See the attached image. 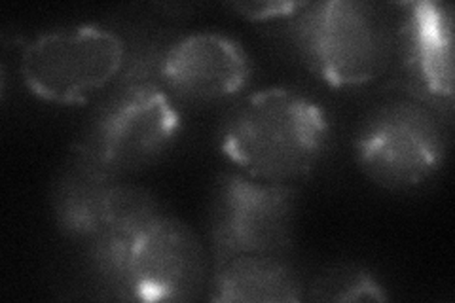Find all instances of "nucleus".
I'll list each match as a JSON object with an SVG mask.
<instances>
[{"mask_svg":"<svg viewBox=\"0 0 455 303\" xmlns=\"http://www.w3.org/2000/svg\"><path fill=\"white\" fill-rule=\"evenodd\" d=\"M331 142L323 107L307 95L269 88L232 110L220 132V150L243 175L275 184L306 179Z\"/></svg>","mask_w":455,"mask_h":303,"instance_id":"f257e3e1","label":"nucleus"},{"mask_svg":"<svg viewBox=\"0 0 455 303\" xmlns=\"http://www.w3.org/2000/svg\"><path fill=\"white\" fill-rule=\"evenodd\" d=\"M180 132L175 97L160 82H133L95 118L76 147L75 163L101 179L118 180L158 162Z\"/></svg>","mask_w":455,"mask_h":303,"instance_id":"f03ea898","label":"nucleus"},{"mask_svg":"<svg viewBox=\"0 0 455 303\" xmlns=\"http://www.w3.org/2000/svg\"><path fill=\"white\" fill-rule=\"evenodd\" d=\"M294 23L296 46L306 65L336 88L363 85L379 76L391 57V33L368 3L329 0L306 4Z\"/></svg>","mask_w":455,"mask_h":303,"instance_id":"7ed1b4c3","label":"nucleus"},{"mask_svg":"<svg viewBox=\"0 0 455 303\" xmlns=\"http://www.w3.org/2000/svg\"><path fill=\"white\" fill-rule=\"evenodd\" d=\"M448 139L421 100L401 99L374 110L355 139V155L368 179L387 190H410L443 167Z\"/></svg>","mask_w":455,"mask_h":303,"instance_id":"20e7f679","label":"nucleus"},{"mask_svg":"<svg viewBox=\"0 0 455 303\" xmlns=\"http://www.w3.org/2000/svg\"><path fill=\"white\" fill-rule=\"evenodd\" d=\"M125 61L124 40L99 25H76L33 38L21 55L31 93L55 105H78L103 90Z\"/></svg>","mask_w":455,"mask_h":303,"instance_id":"39448f33","label":"nucleus"},{"mask_svg":"<svg viewBox=\"0 0 455 303\" xmlns=\"http://www.w3.org/2000/svg\"><path fill=\"white\" fill-rule=\"evenodd\" d=\"M296 190L291 184L226 175L217 190L211 239L217 264L241 254H281L292 243Z\"/></svg>","mask_w":455,"mask_h":303,"instance_id":"423d86ee","label":"nucleus"},{"mask_svg":"<svg viewBox=\"0 0 455 303\" xmlns=\"http://www.w3.org/2000/svg\"><path fill=\"white\" fill-rule=\"evenodd\" d=\"M207 281V254L194 229L160 212L137 235L127 262V299L187 301Z\"/></svg>","mask_w":455,"mask_h":303,"instance_id":"0eeeda50","label":"nucleus"},{"mask_svg":"<svg viewBox=\"0 0 455 303\" xmlns=\"http://www.w3.org/2000/svg\"><path fill=\"white\" fill-rule=\"evenodd\" d=\"M158 75L173 97L209 103L243 90L252 65L237 40L220 33H196L177 40L164 53Z\"/></svg>","mask_w":455,"mask_h":303,"instance_id":"6e6552de","label":"nucleus"},{"mask_svg":"<svg viewBox=\"0 0 455 303\" xmlns=\"http://www.w3.org/2000/svg\"><path fill=\"white\" fill-rule=\"evenodd\" d=\"M401 46L408 75L429 99H453V20L443 3L406 4Z\"/></svg>","mask_w":455,"mask_h":303,"instance_id":"1a4fd4ad","label":"nucleus"},{"mask_svg":"<svg viewBox=\"0 0 455 303\" xmlns=\"http://www.w3.org/2000/svg\"><path fill=\"white\" fill-rule=\"evenodd\" d=\"M302 281L281 254H241L217 264L211 299L284 303L302 299Z\"/></svg>","mask_w":455,"mask_h":303,"instance_id":"9d476101","label":"nucleus"},{"mask_svg":"<svg viewBox=\"0 0 455 303\" xmlns=\"http://www.w3.org/2000/svg\"><path fill=\"white\" fill-rule=\"evenodd\" d=\"M307 3H239L232 4L234 10L243 13L249 20L264 21L272 18H284V16H296Z\"/></svg>","mask_w":455,"mask_h":303,"instance_id":"9b49d317","label":"nucleus"}]
</instances>
